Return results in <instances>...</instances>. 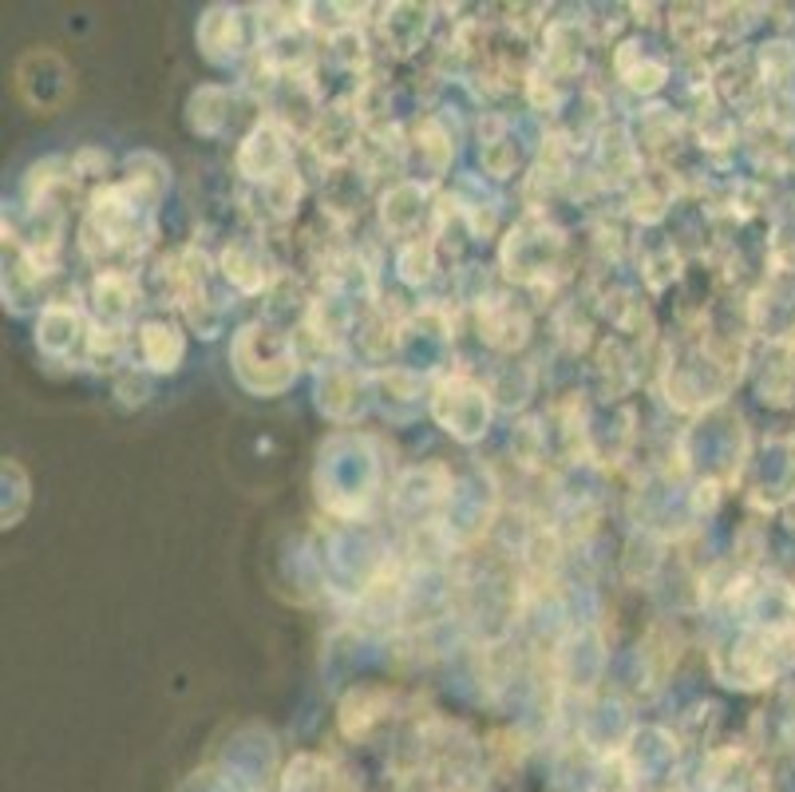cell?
Wrapping results in <instances>:
<instances>
[{"label":"cell","mask_w":795,"mask_h":792,"mask_svg":"<svg viewBox=\"0 0 795 792\" xmlns=\"http://www.w3.org/2000/svg\"><path fill=\"white\" fill-rule=\"evenodd\" d=\"M91 301H96V314L103 317V329L119 326V321L131 314V301H135V282H131V274L108 270V274L96 277V286H91Z\"/></svg>","instance_id":"obj_1"},{"label":"cell","mask_w":795,"mask_h":792,"mask_svg":"<svg viewBox=\"0 0 795 792\" xmlns=\"http://www.w3.org/2000/svg\"><path fill=\"white\" fill-rule=\"evenodd\" d=\"M139 341H143V356H147L151 369H158V373L175 369L178 356H183V337L170 326H163V321H147V326L139 329Z\"/></svg>","instance_id":"obj_2"},{"label":"cell","mask_w":795,"mask_h":792,"mask_svg":"<svg viewBox=\"0 0 795 792\" xmlns=\"http://www.w3.org/2000/svg\"><path fill=\"white\" fill-rule=\"evenodd\" d=\"M262 254H257L254 242H230L227 254H222V266H227V277H234L238 289H262L265 277L254 274Z\"/></svg>","instance_id":"obj_3"},{"label":"cell","mask_w":795,"mask_h":792,"mask_svg":"<svg viewBox=\"0 0 795 792\" xmlns=\"http://www.w3.org/2000/svg\"><path fill=\"white\" fill-rule=\"evenodd\" d=\"M400 270H404V277L408 282H428L432 277V246L428 242H412V246L404 250V257H400Z\"/></svg>","instance_id":"obj_4"},{"label":"cell","mask_w":795,"mask_h":792,"mask_svg":"<svg viewBox=\"0 0 795 792\" xmlns=\"http://www.w3.org/2000/svg\"><path fill=\"white\" fill-rule=\"evenodd\" d=\"M119 396H123V405H143V400H147L143 376H123V381H119Z\"/></svg>","instance_id":"obj_5"}]
</instances>
